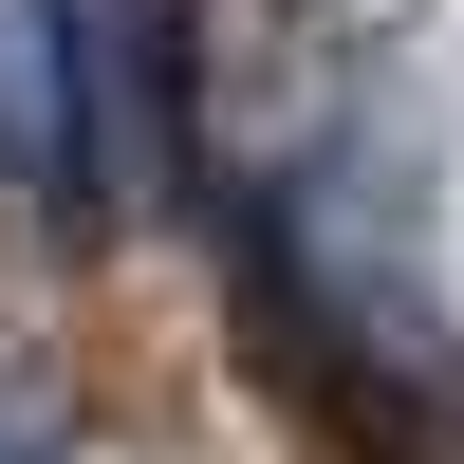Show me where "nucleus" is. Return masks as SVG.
<instances>
[{
	"label": "nucleus",
	"mask_w": 464,
	"mask_h": 464,
	"mask_svg": "<svg viewBox=\"0 0 464 464\" xmlns=\"http://www.w3.org/2000/svg\"><path fill=\"white\" fill-rule=\"evenodd\" d=\"M0 464H37V428H19V409H0Z\"/></svg>",
	"instance_id": "nucleus-2"
},
{
	"label": "nucleus",
	"mask_w": 464,
	"mask_h": 464,
	"mask_svg": "<svg viewBox=\"0 0 464 464\" xmlns=\"http://www.w3.org/2000/svg\"><path fill=\"white\" fill-rule=\"evenodd\" d=\"M0 205L37 223L111 205V74L74 37V0H0Z\"/></svg>",
	"instance_id": "nucleus-1"
}]
</instances>
